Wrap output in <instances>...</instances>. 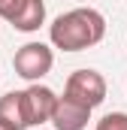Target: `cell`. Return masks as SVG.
Instances as JSON below:
<instances>
[{"instance_id": "cell-1", "label": "cell", "mask_w": 127, "mask_h": 130, "mask_svg": "<svg viewBox=\"0 0 127 130\" xmlns=\"http://www.w3.org/2000/svg\"><path fill=\"white\" fill-rule=\"evenodd\" d=\"M103 36H106V18L103 12H97L91 6L70 9L49 24V39L61 52H85L103 42Z\"/></svg>"}, {"instance_id": "cell-2", "label": "cell", "mask_w": 127, "mask_h": 130, "mask_svg": "<svg viewBox=\"0 0 127 130\" xmlns=\"http://www.w3.org/2000/svg\"><path fill=\"white\" fill-rule=\"evenodd\" d=\"M12 67H15V76H21L24 82H39L42 76L52 73L55 67V55L45 42H24L15 55H12Z\"/></svg>"}, {"instance_id": "cell-3", "label": "cell", "mask_w": 127, "mask_h": 130, "mask_svg": "<svg viewBox=\"0 0 127 130\" xmlns=\"http://www.w3.org/2000/svg\"><path fill=\"white\" fill-rule=\"evenodd\" d=\"M64 94H70V97H76L79 103L97 109L106 100V79L97 70H76V73H70V79L64 85Z\"/></svg>"}, {"instance_id": "cell-4", "label": "cell", "mask_w": 127, "mask_h": 130, "mask_svg": "<svg viewBox=\"0 0 127 130\" xmlns=\"http://www.w3.org/2000/svg\"><path fill=\"white\" fill-rule=\"evenodd\" d=\"M21 100H24V118H27V127H39L45 121H52L55 115V106H58V94L39 82H33L30 88L21 91Z\"/></svg>"}, {"instance_id": "cell-5", "label": "cell", "mask_w": 127, "mask_h": 130, "mask_svg": "<svg viewBox=\"0 0 127 130\" xmlns=\"http://www.w3.org/2000/svg\"><path fill=\"white\" fill-rule=\"evenodd\" d=\"M91 112H94L91 106H85V103H79L76 97L64 94V97H58L52 124H55V130H85L88 121H91Z\"/></svg>"}, {"instance_id": "cell-6", "label": "cell", "mask_w": 127, "mask_h": 130, "mask_svg": "<svg viewBox=\"0 0 127 130\" xmlns=\"http://www.w3.org/2000/svg\"><path fill=\"white\" fill-rule=\"evenodd\" d=\"M0 121H6L15 130H27V118H24V100L21 91H9L0 97Z\"/></svg>"}, {"instance_id": "cell-7", "label": "cell", "mask_w": 127, "mask_h": 130, "mask_svg": "<svg viewBox=\"0 0 127 130\" xmlns=\"http://www.w3.org/2000/svg\"><path fill=\"white\" fill-rule=\"evenodd\" d=\"M42 24H45V3L42 0H27L21 6V12L12 18V27L21 30V33H33V30H39Z\"/></svg>"}, {"instance_id": "cell-8", "label": "cell", "mask_w": 127, "mask_h": 130, "mask_svg": "<svg viewBox=\"0 0 127 130\" xmlns=\"http://www.w3.org/2000/svg\"><path fill=\"white\" fill-rule=\"evenodd\" d=\"M94 130H127V112H109V115H103Z\"/></svg>"}, {"instance_id": "cell-9", "label": "cell", "mask_w": 127, "mask_h": 130, "mask_svg": "<svg viewBox=\"0 0 127 130\" xmlns=\"http://www.w3.org/2000/svg\"><path fill=\"white\" fill-rule=\"evenodd\" d=\"M24 3H27V0H0V18H6V21L12 24V18L21 12Z\"/></svg>"}, {"instance_id": "cell-10", "label": "cell", "mask_w": 127, "mask_h": 130, "mask_svg": "<svg viewBox=\"0 0 127 130\" xmlns=\"http://www.w3.org/2000/svg\"><path fill=\"white\" fill-rule=\"evenodd\" d=\"M0 130H15V127H9V124H6V121H0Z\"/></svg>"}, {"instance_id": "cell-11", "label": "cell", "mask_w": 127, "mask_h": 130, "mask_svg": "<svg viewBox=\"0 0 127 130\" xmlns=\"http://www.w3.org/2000/svg\"><path fill=\"white\" fill-rule=\"evenodd\" d=\"M36 130H42V127H36Z\"/></svg>"}]
</instances>
